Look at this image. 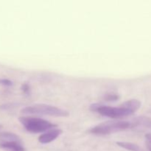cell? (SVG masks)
<instances>
[{
  "label": "cell",
  "instance_id": "6da1fadb",
  "mask_svg": "<svg viewBox=\"0 0 151 151\" xmlns=\"http://www.w3.org/2000/svg\"><path fill=\"white\" fill-rule=\"evenodd\" d=\"M132 128L131 121L111 120L103 122L90 128L88 132L96 135H109L114 133Z\"/></svg>",
  "mask_w": 151,
  "mask_h": 151
},
{
  "label": "cell",
  "instance_id": "7a4b0ae2",
  "mask_svg": "<svg viewBox=\"0 0 151 151\" xmlns=\"http://www.w3.org/2000/svg\"><path fill=\"white\" fill-rule=\"evenodd\" d=\"M24 114L47 115L51 116H62L66 117L69 115V112L65 109L55 107L54 106L44 103H37L32 106H27L22 110Z\"/></svg>",
  "mask_w": 151,
  "mask_h": 151
},
{
  "label": "cell",
  "instance_id": "3957f363",
  "mask_svg": "<svg viewBox=\"0 0 151 151\" xmlns=\"http://www.w3.org/2000/svg\"><path fill=\"white\" fill-rule=\"evenodd\" d=\"M19 120L28 132L32 134L46 132L57 127V125L49 122L48 120L38 117L21 116L19 118Z\"/></svg>",
  "mask_w": 151,
  "mask_h": 151
},
{
  "label": "cell",
  "instance_id": "277c9868",
  "mask_svg": "<svg viewBox=\"0 0 151 151\" xmlns=\"http://www.w3.org/2000/svg\"><path fill=\"white\" fill-rule=\"evenodd\" d=\"M89 110L93 112H97L102 116L113 118V119L126 117L133 114L130 111L122 107L121 105L119 107H112L100 103H94L89 106Z\"/></svg>",
  "mask_w": 151,
  "mask_h": 151
},
{
  "label": "cell",
  "instance_id": "5b68a950",
  "mask_svg": "<svg viewBox=\"0 0 151 151\" xmlns=\"http://www.w3.org/2000/svg\"><path fill=\"white\" fill-rule=\"evenodd\" d=\"M62 134V130L59 128H52L44 132L38 137V141L41 144H49L54 140H55L60 134Z\"/></svg>",
  "mask_w": 151,
  "mask_h": 151
},
{
  "label": "cell",
  "instance_id": "8992f818",
  "mask_svg": "<svg viewBox=\"0 0 151 151\" xmlns=\"http://www.w3.org/2000/svg\"><path fill=\"white\" fill-rule=\"evenodd\" d=\"M131 122L132 123V128H145L151 129V119L147 116H137Z\"/></svg>",
  "mask_w": 151,
  "mask_h": 151
},
{
  "label": "cell",
  "instance_id": "52a82bcc",
  "mask_svg": "<svg viewBox=\"0 0 151 151\" xmlns=\"http://www.w3.org/2000/svg\"><path fill=\"white\" fill-rule=\"evenodd\" d=\"M0 147L7 151H25L22 142H1Z\"/></svg>",
  "mask_w": 151,
  "mask_h": 151
},
{
  "label": "cell",
  "instance_id": "ba28073f",
  "mask_svg": "<svg viewBox=\"0 0 151 151\" xmlns=\"http://www.w3.org/2000/svg\"><path fill=\"white\" fill-rule=\"evenodd\" d=\"M121 106L125 108V109H128V111H130L134 114L137 111H138L140 109L142 103L139 100H136V99H131V100L124 102L123 103L121 104Z\"/></svg>",
  "mask_w": 151,
  "mask_h": 151
},
{
  "label": "cell",
  "instance_id": "9c48e42d",
  "mask_svg": "<svg viewBox=\"0 0 151 151\" xmlns=\"http://www.w3.org/2000/svg\"><path fill=\"white\" fill-rule=\"evenodd\" d=\"M0 139L1 142H22V140L16 134L10 132H2L0 134Z\"/></svg>",
  "mask_w": 151,
  "mask_h": 151
},
{
  "label": "cell",
  "instance_id": "30bf717a",
  "mask_svg": "<svg viewBox=\"0 0 151 151\" xmlns=\"http://www.w3.org/2000/svg\"><path fill=\"white\" fill-rule=\"evenodd\" d=\"M116 145L122 148L130 151H142L141 147L134 143L128 142H117Z\"/></svg>",
  "mask_w": 151,
  "mask_h": 151
},
{
  "label": "cell",
  "instance_id": "8fae6325",
  "mask_svg": "<svg viewBox=\"0 0 151 151\" xmlns=\"http://www.w3.org/2000/svg\"><path fill=\"white\" fill-rule=\"evenodd\" d=\"M119 99V94H115V93H110L107 94L105 96V100L107 101H116Z\"/></svg>",
  "mask_w": 151,
  "mask_h": 151
},
{
  "label": "cell",
  "instance_id": "7c38bea8",
  "mask_svg": "<svg viewBox=\"0 0 151 151\" xmlns=\"http://www.w3.org/2000/svg\"><path fill=\"white\" fill-rule=\"evenodd\" d=\"M22 88V92H23L24 94H26V95H29V94H30L31 93L30 86H29L28 83H24V84H22V88Z\"/></svg>",
  "mask_w": 151,
  "mask_h": 151
},
{
  "label": "cell",
  "instance_id": "4fadbf2b",
  "mask_svg": "<svg viewBox=\"0 0 151 151\" xmlns=\"http://www.w3.org/2000/svg\"><path fill=\"white\" fill-rule=\"evenodd\" d=\"M0 85L4 86L10 87L13 85V83L10 80L5 79V78H0Z\"/></svg>",
  "mask_w": 151,
  "mask_h": 151
},
{
  "label": "cell",
  "instance_id": "5bb4252c",
  "mask_svg": "<svg viewBox=\"0 0 151 151\" xmlns=\"http://www.w3.org/2000/svg\"><path fill=\"white\" fill-rule=\"evenodd\" d=\"M145 143L148 150L151 151V134H147L145 135Z\"/></svg>",
  "mask_w": 151,
  "mask_h": 151
},
{
  "label": "cell",
  "instance_id": "9a60e30c",
  "mask_svg": "<svg viewBox=\"0 0 151 151\" xmlns=\"http://www.w3.org/2000/svg\"><path fill=\"white\" fill-rule=\"evenodd\" d=\"M16 104H13V103H10V104H4L0 106V109H3V110H7V109H12V108L15 107Z\"/></svg>",
  "mask_w": 151,
  "mask_h": 151
},
{
  "label": "cell",
  "instance_id": "2e32d148",
  "mask_svg": "<svg viewBox=\"0 0 151 151\" xmlns=\"http://www.w3.org/2000/svg\"><path fill=\"white\" fill-rule=\"evenodd\" d=\"M1 128H2V126H1V125H0V129H1Z\"/></svg>",
  "mask_w": 151,
  "mask_h": 151
}]
</instances>
